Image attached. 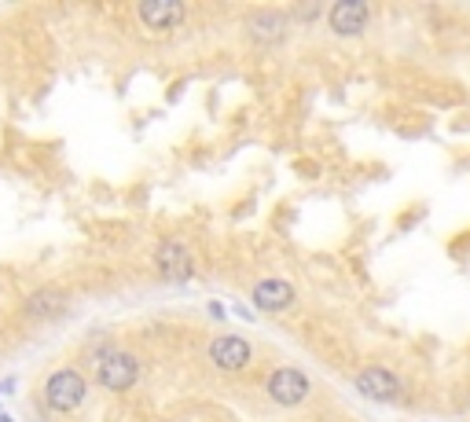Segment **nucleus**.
Wrapping results in <instances>:
<instances>
[{
  "instance_id": "obj_1",
  "label": "nucleus",
  "mask_w": 470,
  "mask_h": 422,
  "mask_svg": "<svg viewBox=\"0 0 470 422\" xmlns=\"http://www.w3.org/2000/svg\"><path fill=\"white\" fill-rule=\"evenodd\" d=\"M136 378H140V368H136V360H133L129 353H122V349H111V353H104V357L96 360V382H100L104 389H111V393L133 389Z\"/></svg>"
},
{
  "instance_id": "obj_2",
  "label": "nucleus",
  "mask_w": 470,
  "mask_h": 422,
  "mask_svg": "<svg viewBox=\"0 0 470 422\" xmlns=\"http://www.w3.org/2000/svg\"><path fill=\"white\" fill-rule=\"evenodd\" d=\"M85 393H88V382H85L74 368L55 371V375L48 378V386H45V400H48L52 411H74V407L85 400Z\"/></svg>"
},
{
  "instance_id": "obj_3",
  "label": "nucleus",
  "mask_w": 470,
  "mask_h": 422,
  "mask_svg": "<svg viewBox=\"0 0 470 422\" xmlns=\"http://www.w3.org/2000/svg\"><path fill=\"white\" fill-rule=\"evenodd\" d=\"M268 397L279 407H298L309 397V375L298 368H279L268 375Z\"/></svg>"
},
{
  "instance_id": "obj_4",
  "label": "nucleus",
  "mask_w": 470,
  "mask_h": 422,
  "mask_svg": "<svg viewBox=\"0 0 470 422\" xmlns=\"http://www.w3.org/2000/svg\"><path fill=\"white\" fill-rule=\"evenodd\" d=\"M155 269H158V276L162 280H169V283H184V280H192V253H187V246L184 242H176V239H165L158 250H155Z\"/></svg>"
},
{
  "instance_id": "obj_5",
  "label": "nucleus",
  "mask_w": 470,
  "mask_h": 422,
  "mask_svg": "<svg viewBox=\"0 0 470 422\" xmlns=\"http://www.w3.org/2000/svg\"><path fill=\"white\" fill-rule=\"evenodd\" d=\"M250 357H254V349H250L246 338H239V334H221V338H214V342H210V360L221 371H243L250 364Z\"/></svg>"
},
{
  "instance_id": "obj_6",
  "label": "nucleus",
  "mask_w": 470,
  "mask_h": 422,
  "mask_svg": "<svg viewBox=\"0 0 470 422\" xmlns=\"http://www.w3.org/2000/svg\"><path fill=\"white\" fill-rule=\"evenodd\" d=\"M356 389H360L364 397H371V400H383V404H390V400H397V397L405 393L401 378H397L394 371H386V368H367V371L356 378Z\"/></svg>"
},
{
  "instance_id": "obj_7",
  "label": "nucleus",
  "mask_w": 470,
  "mask_h": 422,
  "mask_svg": "<svg viewBox=\"0 0 470 422\" xmlns=\"http://www.w3.org/2000/svg\"><path fill=\"white\" fill-rule=\"evenodd\" d=\"M327 23H331L335 34L356 37V34H364V26L371 23V8L360 5V0H342V5H335V8L327 12Z\"/></svg>"
},
{
  "instance_id": "obj_8",
  "label": "nucleus",
  "mask_w": 470,
  "mask_h": 422,
  "mask_svg": "<svg viewBox=\"0 0 470 422\" xmlns=\"http://www.w3.org/2000/svg\"><path fill=\"white\" fill-rule=\"evenodd\" d=\"M136 15L147 30H173L184 23V5H176V0H144Z\"/></svg>"
},
{
  "instance_id": "obj_9",
  "label": "nucleus",
  "mask_w": 470,
  "mask_h": 422,
  "mask_svg": "<svg viewBox=\"0 0 470 422\" xmlns=\"http://www.w3.org/2000/svg\"><path fill=\"white\" fill-rule=\"evenodd\" d=\"M250 298L261 312H287L295 305V287L287 280H261Z\"/></svg>"
},
{
  "instance_id": "obj_10",
  "label": "nucleus",
  "mask_w": 470,
  "mask_h": 422,
  "mask_svg": "<svg viewBox=\"0 0 470 422\" xmlns=\"http://www.w3.org/2000/svg\"><path fill=\"white\" fill-rule=\"evenodd\" d=\"M63 312H66V294L55 290V287H41V290H34V294L26 298V316H30V319L48 323V319H55V316H63Z\"/></svg>"
},
{
  "instance_id": "obj_11",
  "label": "nucleus",
  "mask_w": 470,
  "mask_h": 422,
  "mask_svg": "<svg viewBox=\"0 0 470 422\" xmlns=\"http://www.w3.org/2000/svg\"><path fill=\"white\" fill-rule=\"evenodd\" d=\"M250 34L257 37V41H279L287 34V15H279V12H257V15H250Z\"/></svg>"
}]
</instances>
